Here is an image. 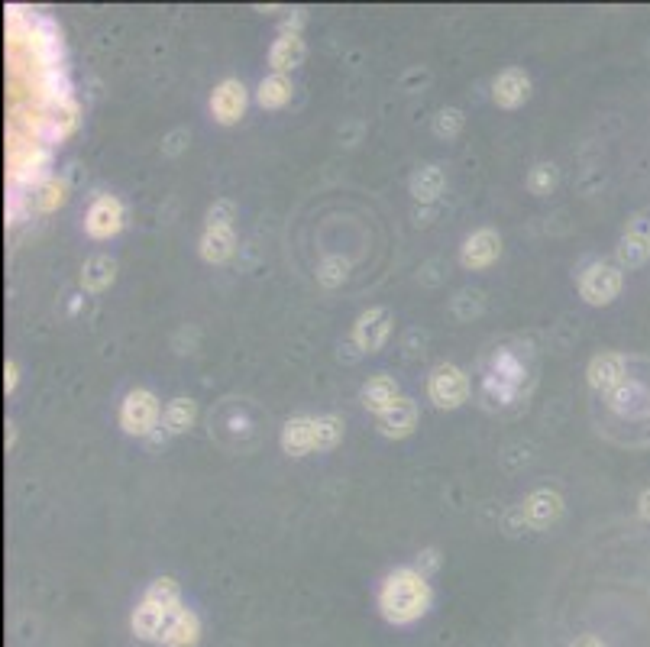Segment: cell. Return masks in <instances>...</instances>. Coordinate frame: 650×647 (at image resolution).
Returning a JSON list of instances; mask_svg holds the SVG:
<instances>
[{"label":"cell","mask_w":650,"mask_h":647,"mask_svg":"<svg viewBox=\"0 0 650 647\" xmlns=\"http://www.w3.org/2000/svg\"><path fill=\"white\" fill-rule=\"evenodd\" d=\"M17 382H20V366L10 360V363L4 366V389H7V395L17 389Z\"/></svg>","instance_id":"d6a6232c"},{"label":"cell","mask_w":650,"mask_h":647,"mask_svg":"<svg viewBox=\"0 0 650 647\" xmlns=\"http://www.w3.org/2000/svg\"><path fill=\"white\" fill-rule=\"evenodd\" d=\"M143 602H152L159 605L165 612H178L182 609V589L172 580V576H159V580H152L143 593Z\"/></svg>","instance_id":"cb8c5ba5"},{"label":"cell","mask_w":650,"mask_h":647,"mask_svg":"<svg viewBox=\"0 0 650 647\" xmlns=\"http://www.w3.org/2000/svg\"><path fill=\"white\" fill-rule=\"evenodd\" d=\"M499 256H502V237L492 227H482L473 237H466L463 250H460V263L463 269L479 272V269H489Z\"/></svg>","instance_id":"9c48e42d"},{"label":"cell","mask_w":650,"mask_h":647,"mask_svg":"<svg viewBox=\"0 0 650 647\" xmlns=\"http://www.w3.org/2000/svg\"><path fill=\"white\" fill-rule=\"evenodd\" d=\"M418 421H421L418 405H414L411 398H401L392 411H385V415L379 418V434L392 437V440H405L418 431Z\"/></svg>","instance_id":"5bb4252c"},{"label":"cell","mask_w":650,"mask_h":647,"mask_svg":"<svg viewBox=\"0 0 650 647\" xmlns=\"http://www.w3.org/2000/svg\"><path fill=\"white\" fill-rule=\"evenodd\" d=\"M557 178H560L557 165H553V162H537L534 169L528 172V191H531V195H537V198H544V195H550L553 188H557Z\"/></svg>","instance_id":"484cf974"},{"label":"cell","mask_w":650,"mask_h":647,"mask_svg":"<svg viewBox=\"0 0 650 647\" xmlns=\"http://www.w3.org/2000/svg\"><path fill=\"white\" fill-rule=\"evenodd\" d=\"M625 369H628V360L621 353H596L586 366V382L596 392L608 395V392H615L621 382H625V376H628Z\"/></svg>","instance_id":"30bf717a"},{"label":"cell","mask_w":650,"mask_h":647,"mask_svg":"<svg viewBox=\"0 0 650 647\" xmlns=\"http://www.w3.org/2000/svg\"><path fill=\"white\" fill-rule=\"evenodd\" d=\"M531 91H534L531 78L528 72H521V68H505V72L492 81V101L502 110H515L521 104H528Z\"/></svg>","instance_id":"8fae6325"},{"label":"cell","mask_w":650,"mask_h":647,"mask_svg":"<svg viewBox=\"0 0 650 647\" xmlns=\"http://www.w3.org/2000/svg\"><path fill=\"white\" fill-rule=\"evenodd\" d=\"M292 81H288L285 75H269V78H262L259 81V88H256V101L262 110H279L285 107L288 101H292Z\"/></svg>","instance_id":"44dd1931"},{"label":"cell","mask_w":650,"mask_h":647,"mask_svg":"<svg viewBox=\"0 0 650 647\" xmlns=\"http://www.w3.org/2000/svg\"><path fill=\"white\" fill-rule=\"evenodd\" d=\"M117 279V263L110 256H91L85 266H81V285H85V292L91 295H101L107 292L110 285Z\"/></svg>","instance_id":"d6986e66"},{"label":"cell","mask_w":650,"mask_h":647,"mask_svg":"<svg viewBox=\"0 0 650 647\" xmlns=\"http://www.w3.org/2000/svg\"><path fill=\"white\" fill-rule=\"evenodd\" d=\"M207 227L211 230H230V224L237 220V204L230 198H217L211 208H207Z\"/></svg>","instance_id":"83f0119b"},{"label":"cell","mask_w":650,"mask_h":647,"mask_svg":"<svg viewBox=\"0 0 650 647\" xmlns=\"http://www.w3.org/2000/svg\"><path fill=\"white\" fill-rule=\"evenodd\" d=\"M437 567H440V554H437V550L434 547L421 550V554H418V567H414V570L427 576V573H434Z\"/></svg>","instance_id":"1f68e13d"},{"label":"cell","mask_w":650,"mask_h":647,"mask_svg":"<svg viewBox=\"0 0 650 647\" xmlns=\"http://www.w3.org/2000/svg\"><path fill=\"white\" fill-rule=\"evenodd\" d=\"M343 431H347V424H343L340 415H321V418H314V450H317V453L334 450L340 440H343Z\"/></svg>","instance_id":"d4e9b609"},{"label":"cell","mask_w":650,"mask_h":647,"mask_svg":"<svg viewBox=\"0 0 650 647\" xmlns=\"http://www.w3.org/2000/svg\"><path fill=\"white\" fill-rule=\"evenodd\" d=\"M85 230L94 240H110L123 230V204L114 195H101L91 201L88 217H85Z\"/></svg>","instance_id":"ba28073f"},{"label":"cell","mask_w":650,"mask_h":647,"mask_svg":"<svg viewBox=\"0 0 650 647\" xmlns=\"http://www.w3.org/2000/svg\"><path fill=\"white\" fill-rule=\"evenodd\" d=\"M198 418V405L191 398H172L162 411V428L169 434H185Z\"/></svg>","instance_id":"603a6c76"},{"label":"cell","mask_w":650,"mask_h":647,"mask_svg":"<svg viewBox=\"0 0 650 647\" xmlns=\"http://www.w3.org/2000/svg\"><path fill=\"white\" fill-rule=\"evenodd\" d=\"M162 418V408H159V398L152 395L149 389H133L120 405V428L133 434V437H146L152 434V428L159 424Z\"/></svg>","instance_id":"277c9868"},{"label":"cell","mask_w":650,"mask_h":647,"mask_svg":"<svg viewBox=\"0 0 650 647\" xmlns=\"http://www.w3.org/2000/svg\"><path fill=\"white\" fill-rule=\"evenodd\" d=\"M427 398H431L434 408H440V411L460 408L469 398V376L460 366L440 363L431 373V379H427Z\"/></svg>","instance_id":"3957f363"},{"label":"cell","mask_w":650,"mask_h":647,"mask_svg":"<svg viewBox=\"0 0 650 647\" xmlns=\"http://www.w3.org/2000/svg\"><path fill=\"white\" fill-rule=\"evenodd\" d=\"M615 259L621 269H638L650 259V240L638 237V233H621V240L615 246Z\"/></svg>","instance_id":"7402d4cb"},{"label":"cell","mask_w":650,"mask_h":647,"mask_svg":"<svg viewBox=\"0 0 650 647\" xmlns=\"http://www.w3.org/2000/svg\"><path fill=\"white\" fill-rule=\"evenodd\" d=\"M169 618H172V612H165L152 602H140L130 615V628L140 641H159L162 644L165 628H169Z\"/></svg>","instance_id":"4fadbf2b"},{"label":"cell","mask_w":650,"mask_h":647,"mask_svg":"<svg viewBox=\"0 0 650 647\" xmlns=\"http://www.w3.org/2000/svg\"><path fill=\"white\" fill-rule=\"evenodd\" d=\"M65 198H68V185L62 182V178H49V182L43 185V191H39V208H43L46 214H52V211L62 208Z\"/></svg>","instance_id":"f546056e"},{"label":"cell","mask_w":650,"mask_h":647,"mask_svg":"<svg viewBox=\"0 0 650 647\" xmlns=\"http://www.w3.org/2000/svg\"><path fill=\"white\" fill-rule=\"evenodd\" d=\"M434 589L414 567H398L379 586V612L389 625H411L431 612Z\"/></svg>","instance_id":"6da1fadb"},{"label":"cell","mask_w":650,"mask_h":647,"mask_svg":"<svg viewBox=\"0 0 650 647\" xmlns=\"http://www.w3.org/2000/svg\"><path fill=\"white\" fill-rule=\"evenodd\" d=\"M304 55H308V46H304L301 33H282L269 49V65L275 68V75H285V72H295L304 62Z\"/></svg>","instance_id":"2e32d148"},{"label":"cell","mask_w":650,"mask_h":647,"mask_svg":"<svg viewBox=\"0 0 650 647\" xmlns=\"http://www.w3.org/2000/svg\"><path fill=\"white\" fill-rule=\"evenodd\" d=\"M563 495L557 489H534L521 502V518L531 531H547L563 518Z\"/></svg>","instance_id":"8992f818"},{"label":"cell","mask_w":650,"mask_h":647,"mask_svg":"<svg viewBox=\"0 0 650 647\" xmlns=\"http://www.w3.org/2000/svg\"><path fill=\"white\" fill-rule=\"evenodd\" d=\"M282 450L288 457H308L314 453V418H292L282 428Z\"/></svg>","instance_id":"ac0fdd59"},{"label":"cell","mask_w":650,"mask_h":647,"mask_svg":"<svg viewBox=\"0 0 650 647\" xmlns=\"http://www.w3.org/2000/svg\"><path fill=\"white\" fill-rule=\"evenodd\" d=\"M463 110H456V107H444V110H437V117H434V133L440 136V140H456V136L463 133Z\"/></svg>","instance_id":"4316f807"},{"label":"cell","mask_w":650,"mask_h":647,"mask_svg":"<svg viewBox=\"0 0 650 647\" xmlns=\"http://www.w3.org/2000/svg\"><path fill=\"white\" fill-rule=\"evenodd\" d=\"M392 324H395V318H392L389 308H382V305L369 308V311L359 314L356 324H353V343L363 353H379L392 334Z\"/></svg>","instance_id":"5b68a950"},{"label":"cell","mask_w":650,"mask_h":647,"mask_svg":"<svg viewBox=\"0 0 650 647\" xmlns=\"http://www.w3.org/2000/svg\"><path fill=\"white\" fill-rule=\"evenodd\" d=\"M233 250H237V237H233V230H211V227H207L201 243H198L201 259H204V263H211V266L227 263V259L233 256Z\"/></svg>","instance_id":"ffe728a7"},{"label":"cell","mask_w":650,"mask_h":647,"mask_svg":"<svg viewBox=\"0 0 650 647\" xmlns=\"http://www.w3.org/2000/svg\"><path fill=\"white\" fill-rule=\"evenodd\" d=\"M621 285H625V275H621V266H612V263H592L583 275H579V295H583V301L592 308L612 305L621 295Z\"/></svg>","instance_id":"7a4b0ae2"},{"label":"cell","mask_w":650,"mask_h":647,"mask_svg":"<svg viewBox=\"0 0 650 647\" xmlns=\"http://www.w3.org/2000/svg\"><path fill=\"white\" fill-rule=\"evenodd\" d=\"M570 647H605V644H602V638H596V635H579Z\"/></svg>","instance_id":"e575fe53"},{"label":"cell","mask_w":650,"mask_h":647,"mask_svg":"<svg viewBox=\"0 0 650 647\" xmlns=\"http://www.w3.org/2000/svg\"><path fill=\"white\" fill-rule=\"evenodd\" d=\"M401 398H405V395H401L398 382L392 376H372L363 385V392H359V402H363V408L372 411L376 418H382L385 411H392Z\"/></svg>","instance_id":"7c38bea8"},{"label":"cell","mask_w":650,"mask_h":647,"mask_svg":"<svg viewBox=\"0 0 650 647\" xmlns=\"http://www.w3.org/2000/svg\"><path fill=\"white\" fill-rule=\"evenodd\" d=\"M638 515H641V518L647 521V525H650V486L641 492V499H638Z\"/></svg>","instance_id":"836d02e7"},{"label":"cell","mask_w":650,"mask_h":647,"mask_svg":"<svg viewBox=\"0 0 650 647\" xmlns=\"http://www.w3.org/2000/svg\"><path fill=\"white\" fill-rule=\"evenodd\" d=\"M198 641H201V618L182 605L178 612H172L162 644L165 647H198Z\"/></svg>","instance_id":"9a60e30c"},{"label":"cell","mask_w":650,"mask_h":647,"mask_svg":"<svg viewBox=\"0 0 650 647\" xmlns=\"http://www.w3.org/2000/svg\"><path fill=\"white\" fill-rule=\"evenodd\" d=\"M411 198L414 201H421V204H434L440 195H444V188H447V175L440 165H424V169H418L411 175Z\"/></svg>","instance_id":"e0dca14e"},{"label":"cell","mask_w":650,"mask_h":647,"mask_svg":"<svg viewBox=\"0 0 650 647\" xmlns=\"http://www.w3.org/2000/svg\"><path fill=\"white\" fill-rule=\"evenodd\" d=\"M246 104H250V94H246L243 81H237V78L220 81L211 94V114L220 127H233V123H240L246 114Z\"/></svg>","instance_id":"52a82bcc"},{"label":"cell","mask_w":650,"mask_h":647,"mask_svg":"<svg viewBox=\"0 0 650 647\" xmlns=\"http://www.w3.org/2000/svg\"><path fill=\"white\" fill-rule=\"evenodd\" d=\"M347 272H350L347 259L327 256L324 263H321V269H317V282H321L324 288H337V285H343V279H347Z\"/></svg>","instance_id":"f1b7e54d"},{"label":"cell","mask_w":650,"mask_h":647,"mask_svg":"<svg viewBox=\"0 0 650 647\" xmlns=\"http://www.w3.org/2000/svg\"><path fill=\"white\" fill-rule=\"evenodd\" d=\"M625 233H638V237H647L650 240V208H641L628 217L625 224Z\"/></svg>","instance_id":"4dcf8cb0"}]
</instances>
